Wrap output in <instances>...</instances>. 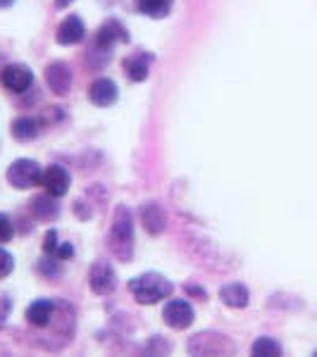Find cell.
<instances>
[{"instance_id": "6da1fadb", "label": "cell", "mask_w": 317, "mask_h": 357, "mask_svg": "<svg viewBox=\"0 0 317 357\" xmlns=\"http://www.w3.org/2000/svg\"><path fill=\"white\" fill-rule=\"evenodd\" d=\"M74 329H77V324H74V310L65 301H55L53 319H50V324L45 329L38 331L36 343L43 345L45 350H60L72 341Z\"/></svg>"}, {"instance_id": "7a4b0ae2", "label": "cell", "mask_w": 317, "mask_h": 357, "mask_svg": "<svg viewBox=\"0 0 317 357\" xmlns=\"http://www.w3.org/2000/svg\"><path fill=\"white\" fill-rule=\"evenodd\" d=\"M108 248L119 262H129L134 255V217H131L129 207H115L110 234H108Z\"/></svg>"}, {"instance_id": "3957f363", "label": "cell", "mask_w": 317, "mask_h": 357, "mask_svg": "<svg viewBox=\"0 0 317 357\" xmlns=\"http://www.w3.org/2000/svg\"><path fill=\"white\" fill-rule=\"evenodd\" d=\"M129 291L138 305H155V303L167 301V298L172 296V284L163 274L146 272L129 281Z\"/></svg>"}, {"instance_id": "277c9868", "label": "cell", "mask_w": 317, "mask_h": 357, "mask_svg": "<svg viewBox=\"0 0 317 357\" xmlns=\"http://www.w3.org/2000/svg\"><path fill=\"white\" fill-rule=\"evenodd\" d=\"M186 350L191 357H234L236 343L220 331H198L189 338Z\"/></svg>"}, {"instance_id": "5b68a950", "label": "cell", "mask_w": 317, "mask_h": 357, "mask_svg": "<svg viewBox=\"0 0 317 357\" xmlns=\"http://www.w3.org/2000/svg\"><path fill=\"white\" fill-rule=\"evenodd\" d=\"M43 169L34 160H15L8 167V183L15 188H34L41 183Z\"/></svg>"}, {"instance_id": "8992f818", "label": "cell", "mask_w": 317, "mask_h": 357, "mask_svg": "<svg viewBox=\"0 0 317 357\" xmlns=\"http://www.w3.org/2000/svg\"><path fill=\"white\" fill-rule=\"evenodd\" d=\"M163 319H165L167 326H172V329L182 331V329H186V326L193 324L196 310H193L191 303L179 301V298H177V301H170L163 307Z\"/></svg>"}, {"instance_id": "52a82bcc", "label": "cell", "mask_w": 317, "mask_h": 357, "mask_svg": "<svg viewBox=\"0 0 317 357\" xmlns=\"http://www.w3.org/2000/svg\"><path fill=\"white\" fill-rule=\"evenodd\" d=\"M89 289L96 296H110L117 289V274L108 262H96L89 269Z\"/></svg>"}, {"instance_id": "ba28073f", "label": "cell", "mask_w": 317, "mask_h": 357, "mask_svg": "<svg viewBox=\"0 0 317 357\" xmlns=\"http://www.w3.org/2000/svg\"><path fill=\"white\" fill-rule=\"evenodd\" d=\"M0 82L8 91H13V93H24V91L31 89L34 84V72L29 69L27 65H8L3 69V74H0Z\"/></svg>"}, {"instance_id": "9c48e42d", "label": "cell", "mask_w": 317, "mask_h": 357, "mask_svg": "<svg viewBox=\"0 0 317 357\" xmlns=\"http://www.w3.org/2000/svg\"><path fill=\"white\" fill-rule=\"evenodd\" d=\"M126 38H129V33H126V29L122 26V22L117 20H108L105 24L96 31L94 36V48L96 50H110L115 48L117 43H124Z\"/></svg>"}, {"instance_id": "30bf717a", "label": "cell", "mask_w": 317, "mask_h": 357, "mask_svg": "<svg viewBox=\"0 0 317 357\" xmlns=\"http://www.w3.org/2000/svg\"><path fill=\"white\" fill-rule=\"evenodd\" d=\"M41 186L50 198H62L69 191V172L60 165H50L48 169H43Z\"/></svg>"}, {"instance_id": "8fae6325", "label": "cell", "mask_w": 317, "mask_h": 357, "mask_svg": "<svg viewBox=\"0 0 317 357\" xmlns=\"http://www.w3.org/2000/svg\"><path fill=\"white\" fill-rule=\"evenodd\" d=\"M45 84L53 91L55 96H67L69 89H72V69H69L65 62H50L45 67Z\"/></svg>"}, {"instance_id": "7c38bea8", "label": "cell", "mask_w": 317, "mask_h": 357, "mask_svg": "<svg viewBox=\"0 0 317 357\" xmlns=\"http://www.w3.org/2000/svg\"><path fill=\"white\" fill-rule=\"evenodd\" d=\"M117 84L112 82V79H96V82H91L89 86V100L94 102L98 107H110L117 102Z\"/></svg>"}, {"instance_id": "4fadbf2b", "label": "cell", "mask_w": 317, "mask_h": 357, "mask_svg": "<svg viewBox=\"0 0 317 357\" xmlns=\"http://www.w3.org/2000/svg\"><path fill=\"white\" fill-rule=\"evenodd\" d=\"M53 314H55V301H45V298H41V301H34L24 312L27 324L36 331L45 329V326L50 324V319H53Z\"/></svg>"}, {"instance_id": "5bb4252c", "label": "cell", "mask_w": 317, "mask_h": 357, "mask_svg": "<svg viewBox=\"0 0 317 357\" xmlns=\"http://www.w3.org/2000/svg\"><path fill=\"white\" fill-rule=\"evenodd\" d=\"M84 36H86V26L82 17L77 15L65 17L60 22V26H57V43L60 45H77L84 41Z\"/></svg>"}, {"instance_id": "9a60e30c", "label": "cell", "mask_w": 317, "mask_h": 357, "mask_svg": "<svg viewBox=\"0 0 317 357\" xmlns=\"http://www.w3.org/2000/svg\"><path fill=\"white\" fill-rule=\"evenodd\" d=\"M141 224L151 236H160L167 227V215L158 203H146L141 207Z\"/></svg>"}, {"instance_id": "2e32d148", "label": "cell", "mask_w": 317, "mask_h": 357, "mask_svg": "<svg viewBox=\"0 0 317 357\" xmlns=\"http://www.w3.org/2000/svg\"><path fill=\"white\" fill-rule=\"evenodd\" d=\"M124 74L129 77V82H146L148 77V69H151V55L146 53H138V55H129L124 57L122 62Z\"/></svg>"}, {"instance_id": "e0dca14e", "label": "cell", "mask_w": 317, "mask_h": 357, "mask_svg": "<svg viewBox=\"0 0 317 357\" xmlns=\"http://www.w3.org/2000/svg\"><path fill=\"white\" fill-rule=\"evenodd\" d=\"M43 124L45 122L41 117H20L10 124V131H13V136L17 141H34V138L41 134Z\"/></svg>"}, {"instance_id": "ac0fdd59", "label": "cell", "mask_w": 317, "mask_h": 357, "mask_svg": "<svg viewBox=\"0 0 317 357\" xmlns=\"http://www.w3.org/2000/svg\"><path fill=\"white\" fill-rule=\"evenodd\" d=\"M220 301L232 310H244L251 301V293L244 284H227L220 289Z\"/></svg>"}, {"instance_id": "d6986e66", "label": "cell", "mask_w": 317, "mask_h": 357, "mask_svg": "<svg viewBox=\"0 0 317 357\" xmlns=\"http://www.w3.org/2000/svg\"><path fill=\"white\" fill-rule=\"evenodd\" d=\"M29 210H31V215L36 217V220H41V222H50V220H55V217L60 215V207H57L55 198H50L48 193L36 195V198L29 203Z\"/></svg>"}, {"instance_id": "ffe728a7", "label": "cell", "mask_w": 317, "mask_h": 357, "mask_svg": "<svg viewBox=\"0 0 317 357\" xmlns=\"http://www.w3.org/2000/svg\"><path fill=\"white\" fill-rule=\"evenodd\" d=\"M136 5H138V13L151 17V20H163V17L170 15L175 0H136Z\"/></svg>"}, {"instance_id": "44dd1931", "label": "cell", "mask_w": 317, "mask_h": 357, "mask_svg": "<svg viewBox=\"0 0 317 357\" xmlns=\"http://www.w3.org/2000/svg\"><path fill=\"white\" fill-rule=\"evenodd\" d=\"M251 357H281V345L279 341L270 336H260L251 348Z\"/></svg>"}, {"instance_id": "7402d4cb", "label": "cell", "mask_w": 317, "mask_h": 357, "mask_svg": "<svg viewBox=\"0 0 317 357\" xmlns=\"http://www.w3.org/2000/svg\"><path fill=\"white\" fill-rule=\"evenodd\" d=\"M170 353H172V343L165 341L163 336H153L141 348V357H170Z\"/></svg>"}, {"instance_id": "603a6c76", "label": "cell", "mask_w": 317, "mask_h": 357, "mask_svg": "<svg viewBox=\"0 0 317 357\" xmlns=\"http://www.w3.org/2000/svg\"><path fill=\"white\" fill-rule=\"evenodd\" d=\"M60 260L53 255H45L41 262H38V274H43L45 279H55V276H60L62 274V269H60V264H57Z\"/></svg>"}, {"instance_id": "cb8c5ba5", "label": "cell", "mask_w": 317, "mask_h": 357, "mask_svg": "<svg viewBox=\"0 0 317 357\" xmlns=\"http://www.w3.org/2000/svg\"><path fill=\"white\" fill-rule=\"evenodd\" d=\"M13 236H15L13 222H10L8 215H3V212H0V243H8V241H13Z\"/></svg>"}, {"instance_id": "d4e9b609", "label": "cell", "mask_w": 317, "mask_h": 357, "mask_svg": "<svg viewBox=\"0 0 317 357\" xmlns=\"http://www.w3.org/2000/svg\"><path fill=\"white\" fill-rule=\"evenodd\" d=\"M13 267H15L13 255H10L8 250H3V248H0V279L10 276V272H13Z\"/></svg>"}, {"instance_id": "484cf974", "label": "cell", "mask_w": 317, "mask_h": 357, "mask_svg": "<svg viewBox=\"0 0 317 357\" xmlns=\"http://www.w3.org/2000/svg\"><path fill=\"white\" fill-rule=\"evenodd\" d=\"M57 245H60V241H57V231H55V229H50V231L45 234V238H43V250H45V255H55Z\"/></svg>"}, {"instance_id": "4316f807", "label": "cell", "mask_w": 317, "mask_h": 357, "mask_svg": "<svg viewBox=\"0 0 317 357\" xmlns=\"http://www.w3.org/2000/svg\"><path fill=\"white\" fill-rule=\"evenodd\" d=\"M72 255H74V245L72 243H62V245H57L53 257H57V260H69Z\"/></svg>"}, {"instance_id": "83f0119b", "label": "cell", "mask_w": 317, "mask_h": 357, "mask_svg": "<svg viewBox=\"0 0 317 357\" xmlns=\"http://www.w3.org/2000/svg\"><path fill=\"white\" fill-rule=\"evenodd\" d=\"M184 291H186V296L198 298V301H205V298H207V293L200 289L198 284H186V286H184Z\"/></svg>"}, {"instance_id": "f1b7e54d", "label": "cell", "mask_w": 317, "mask_h": 357, "mask_svg": "<svg viewBox=\"0 0 317 357\" xmlns=\"http://www.w3.org/2000/svg\"><path fill=\"white\" fill-rule=\"evenodd\" d=\"M10 310H13V305H10V298L3 296V298H0V326H3L5 321H8Z\"/></svg>"}, {"instance_id": "f546056e", "label": "cell", "mask_w": 317, "mask_h": 357, "mask_svg": "<svg viewBox=\"0 0 317 357\" xmlns=\"http://www.w3.org/2000/svg\"><path fill=\"white\" fill-rule=\"evenodd\" d=\"M13 3H15V0H0V8H10Z\"/></svg>"}, {"instance_id": "4dcf8cb0", "label": "cell", "mask_w": 317, "mask_h": 357, "mask_svg": "<svg viewBox=\"0 0 317 357\" xmlns=\"http://www.w3.org/2000/svg\"><path fill=\"white\" fill-rule=\"evenodd\" d=\"M72 3V0H57V5H60V8H65V5H69Z\"/></svg>"}, {"instance_id": "1f68e13d", "label": "cell", "mask_w": 317, "mask_h": 357, "mask_svg": "<svg viewBox=\"0 0 317 357\" xmlns=\"http://www.w3.org/2000/svg\"><path fill=\"white\" fill-rule=\"evenodd\" d=\"M313 357H317V350H315V353H313Z\"/></svg>"}]
</instances>
